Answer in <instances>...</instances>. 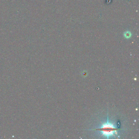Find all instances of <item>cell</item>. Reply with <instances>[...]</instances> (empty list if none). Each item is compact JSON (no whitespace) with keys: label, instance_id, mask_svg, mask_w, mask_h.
Returning <instances> with one entry per match:
<instances>
[{"label":"cell","instance_id":"obj_1","mask_svg":"<svg viewBox=\"0 0 139 139\" xmlns=\"http://www.w3.org/2000/svg\"><path fill=\"white\" fill-rule=\"evenodd\" d=\"M97 130L101 131L103 135L109 138L111 136H115L117 129L114 125L109 122L108 120L107 122L103 124L101 127L99 129H97Z\"/></svg>","mask_w":139,"mask_h":139}]
</instances>
